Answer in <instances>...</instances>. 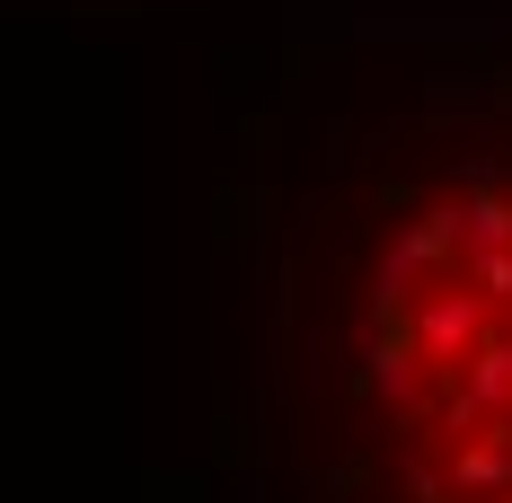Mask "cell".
<instances>
[{
	"label": "cell",
	"mask_w": 512,
	"mask_h": 503,
	"mask_svg": "<svg viewBox=\"0 0 512 503\" xmlns=\"http://www.w3.org/2000/svg\"><path fill=\"white\" fill-rule=\"evenodd\" d=\"M504 406H512V336H504V327H486V336H477V353L451 371L442 433H451V442H468V433H477V424H495Z\"/></svg>",
	"instance_id": "obj_2"
},
{
	"label": "cell",
	"mask_w": 512,
	"mask_h": 503,
	"mask_svg": "<svg viewBox=\"0 0 512 503\" xmlns=\"http://www.w3.org/2000/svg\"><path fill=\"white\" fill-rule=\"evenodd\" d=\"M442 477H451V495H460V503H504L512 495V424L495 415L486 433H468Z\"/></svg>",
	"instance_id": "obj_3"
},
{
	"label": "cell",
	"mask_w": 512,
	"mask_h": 503,
	"mask_svg": "<svg viewBox=\"0 0 512 503\" xmlns=\"http://www.w3.org/2000/svg\"><path fill=\"white\" fill-rule=\"evenodd\" d=\"M407 327H415V353H424L433 371H460L468 353H477V336L495 327V301H486L460 265H451L433 292H415V318H407Z\"/></svg>",
	"instance_id": "obj_1"
},
{
	"label": "cell",
	"mask_w": 512,
	"mask_h": 503,
	"mask_svg": "<svg viewBox=\"0 0 512 503\" xmlns=\"http://www.w3.org/2000/svg\"><path fill=\"white\" fill-rule=\"evenodd\" d=\"M415 362H424V353H415V327L380 318V336H371V389L398 406V415H415V406H424V389H415Z\"/></svg>",
	"instance_id": "obj_4"
}]
</instances>
